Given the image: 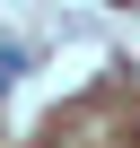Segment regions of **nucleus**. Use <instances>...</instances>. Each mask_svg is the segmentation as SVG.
Wrapping results in <instances>:
<instances>
[{"label":"nucleus","instance_id":"nucleus-1","mask_svg":"<svg viewBox=\"0 0 140 148\" xmlns=\"http://www.w3.org/2000/svg\"><path fill=\"white\" fill-rule=\"evenodd\" d=\"M18 61H26L18 44H0V96H9V79H18Z\"/></svg>","mask_w":140,"mask_h":148}]
</instances>
